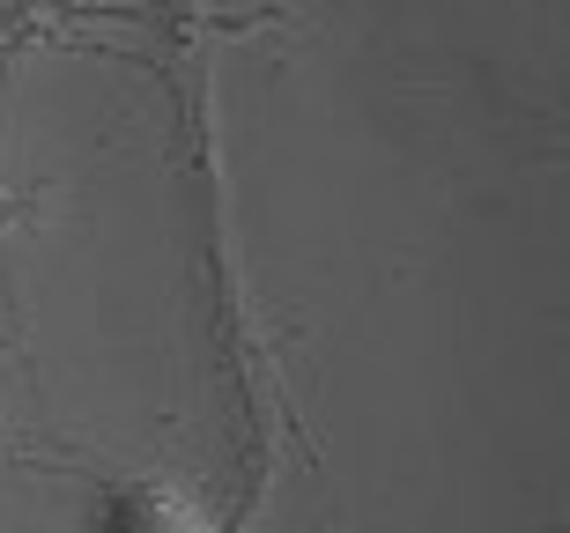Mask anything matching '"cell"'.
<instances>
[{"instance_id":"obj_1","label":"cell","mask_w":570,"mask_h":533,"mask_svg":"<svg viewBox=\"0 0 570 533\" xmlns=\"http://www.w3.org/2000/svg\"><path fill=\"white\" fill-rule=\"evenodd\" d=\"M105 533H208V519L193 512L186 496H170V490H119L111 496V512H105Z\"/></svg>"}]
</instances>
